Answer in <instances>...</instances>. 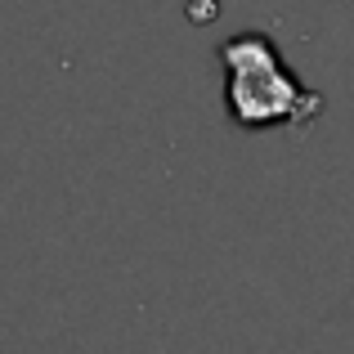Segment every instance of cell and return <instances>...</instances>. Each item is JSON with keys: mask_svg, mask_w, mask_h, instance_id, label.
Listing matches in <instances>:
<instances>
[{"mask_svg": "<svg viewBox=\"0 0 354 354\" xmlns=\"http://www.w3.org/2000/svg\"><path fill=\"white\" fill-rule=\"evenodd\" d=\"M225 63V108L242 130L310 126L323 113V95L305 90L296 72L283 63L278 45L265 32H238L220 45Z\"/></svg>", "mask_w": 354, "mask_h": 354, "instance_id": "obj_1", "label": "cell"}]
</instances>
